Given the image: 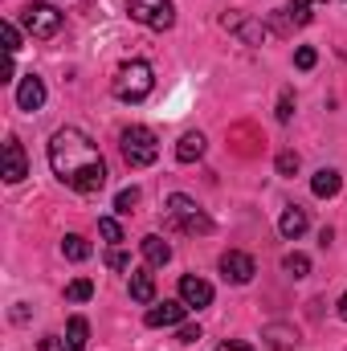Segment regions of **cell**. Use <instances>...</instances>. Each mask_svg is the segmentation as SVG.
Returning a JSON list of instances; mask_svg holds the SVG:
<instances>
[{
	"instance_id": "6da1fadb",
	"label": "cell",
	"mask_w": 347,
	"mask_h": 351,
	"mask_svg": "<svg viewBox=\"0 0 347 351\" xmlns=\"http://www.w3.org/2000/svg\"><path fill=\"white\" fill-rule=\"evenodd\" d=\"M49 168L66 188H74L82 196H94L106 188V160L78 127H62L49 139Z\"/></svg>"
},
{
	"instance_id": "7a4b0ae2",
	"label": "cell",
	"mask_w": 347,
	"mask_h": 351,
	"mask_svg": "<svg viewBox=\"0 0 347 351\" xmlns=\"http://www.w3.org/2000/svg\"><path fill=\"white\" fill-rule=\"evenodd\" d=\"M156 90V74L147 62H123L119 74H115V98L123 102H143L147 94Z\"/></svg>"
},
{
	"instance_id": "3957f363",
	"label": "cell",
	"mask_w": 347,
	"mask_h": 351,
	"mask_svg": "<svg viewBox=\"0 0 347 351\" xmlns=\"http://www.w3.org/2000/svg\"><path fill=\"white\" fill-rule=\"evenodd\" d=\"M119 143H123V160L131 168H152L160 160V139L152 127H127Z\"/></svg>"
},
{
	"instance_id": "277c9868",
	"label": "cell",
	"mask_w": 347,
	"mask_h": 351,
	"mask_svg": "<svg viewBox=\"0 0 347 351\" xmlns=\"http://www.w3.org/2000/svg\"><path fill=\"white\" fill-rule=\"evenodd\" d=\"M168 221L180 233H213V217L192 200V196H168Z\"/></svg>"
},
{
	"instance_id": "5b68a950",
	"label": "cell",
	"mask_w": 347,
	"mask_h": 351,
	"mask_svg": "<svg viewBox=\"0 0 347 351\" xmlns=\"http://www.w3.org/2000/svg\"><path fill=\"white\" fill-rule=\"evenodd\" d=\"M127 12H131V21H139V25H147L156 33H164V29L176 25L172 0H127Z\"/></svg>"
},
{
	"instance_id": "8992f818",
	"label": "cell",
	"mask_w": 347,
	"mask_h": 351,
	"mask_svg": "<svg viewBox=\"0 0 347 351\" xmlns=\"http://www.w3.org/2000/svg\"><path fill=\"white\" fill-rule=\"evenodd\" d=\"M21 21H25V29H29L33 37H58L62 25H66V16H62L53 4H25Z\"/></svg>"
},
{
	"instance_id": "52a82bcc",
	"label": "cell",
	"mask_w": 347,
	"mask_h": 351,
	"mask_svg": "<svg viewBox=\"0 0 347 351\" xmlns=\"http://www.w3.org/2000/svg\"><path fill=\"white\" fill-rule=\"evenodd\" d=\"M254 274H258V269H254V258H250V254H241V250H229V254H221V278H225V282H233V286H246Z\"/></svg>"
},
{
	"instance_id": "ba28073f",
	"label": "cell",
	"mask_w": 347,
	"mask_h": 351,
	"mask_svg": "<svg viewBox=\"0 0 347 351\" xmlns=\"http://www.w3.org/2000/svg\"><path fill=\"white\" fill-rule=\"evenodd\" d=\"M180 302H188L192 311H200V306L213 302V286L204 278H196V274H184L180 278Z\"/></svg>"
},
{
	"instance_id": "9c48e42d",
	"label": "cell",
	"mask_w": 347,
	"mask_h": 351,
	"mask_svg": "<svg viewBox=\"0 0 347 351\" xmlns=\"http://www.w3.org/2000/svg\"><path fill=\"white\" fill-rule=\"evenodd\" d=\"M25 176H29V164H25L21 139H4V180H8V184H21Z\"/></svg>"
},
{
	"instance_id": "30bf717a",
	"label": "cell",
	"mask_w": 347,
	"mask_h": 351,
	"mask_svg": "<svg viewBox=\"0 0 347 351\" xmlns=\"http://www.w3.org/2000/svg\"><path fill=\"white\" fill-rule=\"evenodd\" d=\"M16 106H21V110H29V114L45 106V82H41L37 74L21 78V86H16Z\"/></svg>"
},
{
	"instance_id": "8fae6325",
	"label": "cell",
	"mask_w": 347,
	"mask_h": 351,
	"mask_svg": "<svg viewBox=\"0 0 347 351\" xmlns=\"http://www.w3.org/2000/svg\"><path fill=\"white\" fill-rule=\"evenodd\" d=\"M188 311H192L188 302H156L147 311V327H176V323H184Z\"/></svg>"
},
{
	"instance_id": "7c38bea8",
	"label": "cell",
	"mask_w": 347,
	"mask_h": 351,
	"mask_svg": "<svg viewBox=\"0 0 347 351\" xmlns=\"http://www.w3.org/2000/svg\"><path fill=\"white\" fill-rule=\"evenodd\" d=\"M339 188H344V176L335 172V168H323V172H315V180H311V192H315L319 200L339 196Z\"/></svg>"
},
{
	"instance_id": "4fadbf2b",
	"label": "cell",
	"mask_w": 347,
	"mask_h": 351,
	"mask_svg": "<svg viewBox=\"0 0 347 351\" xmlns=\"http://www.w3.org/2000/svg\"><path fill=\"white\" fill-rule=\"evenodd\" d=\"M278 229H282V237H302L307 233V208H298V204H290L282 217H278Z\"/></svg>"
},
{
	"instance_id": "5bb4252c",
	"label": "cell",
	"mask_w": 347,
	"mask_h": 351,
	"mask_svg": "<svg viewBox=\"0 0 347 351\" xmlns=\"http://www.w3.org/2000/svg\"><path fill=\"white\" fill-rule=\"evenodd\" d=\"M204 156V135L200 131H188L180 143H176V160L180 164H192V160H200Z\"/></svg>"
},
{
	"instance_id": "9a60e30c",
	"label": "cell",
	"mask_w": 347,
	"mask_h": 351,
	"mask_svg": "<svg viewBox=\"0 0 347 351\" xmlns=\"http://www.w3.org/2000/svg\"><path fill=\"white\" fill-rule=\"evenodd\" d=\"M131 298H135V302H143V306H152V302H156V282H152V274H147V269H135V274H131Z\"/></svg>"
},
{
	"instance_id": "2e32d148",
	"label": "cell",
	"mask_w": 347,
	"mask_h": 351,
	"mask_svg": "<svg viewBox=\"0 0 347 351\" xmlns=\"http://www.w3.org/2000/svg\"><path fill=\"white\" fill-rule=\"evenodd\" d=\"M86 339H90V323L82 315H74L66 323V351H86Z\"/></svg>"
},
{
	"instance_id": "e0dca14e",
	"label": "cell",
	"mask_w": 347,
	"mask_h": 351,
	"mask_svg": "<svg viewBox=\"0 0 347 351\" xmlns=\"http://www.w3.org/2000/svg\"><path fill=\"white\" fill-rule=\"evenodd\" d=\"M143 258H147V265H168L172 262V245L152 233V237H143Z\"/></svg>"
},
{
	"instance_id": "ac0fdd59",
	"label": "cell",
	"mask_w": 347,
	"mask_h": 351,
	"mask_svg": "<svg viewBox=\"0 0 347 351\" xmlns=\"http://www.w3.org/2000/svg\"><path fill=\"white\" fill-rule=\"evenodd\" d=\"M62 258H70V262H86L90 258V241L86 237H78V233H66V237H62Z\"/></svg>"
},
{
	"instance_id": "d6986e66",
	"label": "cell",
	"mask_w": 347,
	"mask_h": 351,
	"mask_svg": "<svg viewBox=\"0 0 347 351\" xmlns=\"http://www.w3.org/2000/svg\"><path fill=\"white\" fill-rule=\"evenodd\" d=\"M265 339H270V348H294V343H298V331H290V327H270Z\"/></svg>"
},
{
	"instance_id": "ffe728a7",
	"label": "cell",
	"mask_w": 347,
	"mask_h": 351,
	"mask_svg": "<svg viewBox=\"0 0 347 351\" xmlns=\"http://www.w3.org/2000/svg\"><path fill=\"white\" fill-rule=\"evenodd\" d=\"M282 269H286L290 278H307V274H311V258H307V254H286Z\"/></svg>"
},
{
	"instance_id": "44dd1931",
	"label": "cell",
	"mask_w": 347,
	"mask_h": 351,
	"mask_svg": "<svg viewBox=\"0 0 347 351\" xmlns=\"http://www.w3.org/2000/svg\"><path fill=\"white\" fill-rule=\"evenodd\" d=\"M90 294H94V282H90V278H74V282L66 286V298H70V302H86Z\"/></svg>"
},
{
	"instance_id": "7402d4cb",
	"label": "cell",
	"mask_w": 347,
	"mask_h": 351,
	"mask_svg": "<svg viewBox=\"0 0 347 351\" xmlns=\"http://www.w3.org/2000/svg\"><path fill=\"white\" fill-rule=\"evenodd\" d=\"M0 37H4V53L12 58V53L21 49V33H16V25H12V21H4V25H0Z\"/></svg>"
},
{
	"instance_id": "603a6c76",
	"label": "cell",
	"mask_w": 347,
	"mask_h": 351,
	"mask_svg": "<svg viewBox=\"0 0 347 351\" xmlns=\"http://www.w3.org/2000/svg\"><path fill=\"white\" fill-rule=\"evenodd\" d=\"M98 233H102L110 245H119V241H123V225H119L115 217H102V221H98Z\"/></svg>"
},
{
	"instance_id": "cb8c5ba5",
	"label": "cell",
	"mask_w": 347,
	"mask_h": 351,
	"mask_svg": "<svg viewBox=\"0 0 347 351\" xmlns=\"http://www.w3.org/2000/svg\"><path fill=\"white\" fill-rule=\"evenodd\" d=\"M135 204H139V188H123V192L115 196V208H119V213H131Z\"/></svg>"
},
{
	"instance_id": "d4e9b609",
	"label": "cell",
	"mask_w": 347,
	"mask_h": 351,
	"mask_svg": "<svg viewBox=\"0 0 347 351\" xmlns=\"http://www.w3.org/2000/svg\"><path fill=\"white\" fill-rule=\"evenodd\" d=\"M286 12H290V21H294V25H307V21H311V0H290V8H286Z\"/></svg>"
},
{
	"instance_id": "484cf974",
	"label": "cell",
	"mask_w": 347,
	"mask_h": 351,
	"mask_svg": "<svg viewBox=\"0 0 347 351\" xmlns=\"http://www.w3.org/2000/svg\"><path fill=\"white\" fill-rule=\"evenodd\" d=\"M298 172V156H294V152H282V156H278V176H294Z\"/></svg>"
},
{
	"instance_id": "4316f807",
	"label": "cell",
	"mask_w": 347,
	"mask_h": 351,
	"mask_svg": "<svg viewBox=\"0 0 347 351\" xmlns=\"http://www.w3.org/2000/svg\"><path fill=\"white\" fill-rule=\"evenodd\" d=\"M315 62H319V53H315V49H311V45H302V49H298V53H294V66H298V70H311V66H315Z\"/></svg>"
},
{
	"instance_id": "83f0119b",
	"label": "cell",
	"mask_w": 347,
	"mask_h": 351,
	"mask_svg": "<svg viewBox=\"0 0 347 351\" xmlns=\"http://www.w3.org/2000/svg\"><path fill=\"white\" fill-rule=\"evenodd\" d=\"M290 114H294V98H290V90H282V98H278V119L290 123Z\"/></svg>"
},
{
	"instance_id": "f1b7e54d",
	"label": "cell",
	"mask_w": 347,
	"mask_h": 351,
	"mask_svg": "<svg viewBox=\"0 0 347 351\" xmlns=\"http://www.w3.org/2000/svg\"><path fill=\"white\" fill-rule=\"evenodd\" d=\"M106 265H110V269H127V254H123V250H110V254H106Z\"/></svg>"
},
{
	"instance_id": "f546056e",
	"label": "cell",
	"mask_w": 347,
	"mask_h": 351,
	"mask_svg": "<svg viewBox=\"0 0 347 351\" xmlns=\"http://www.w3.org/2000/svg\"><path fill=\"white\" fill-rule=\"evenodd\" d=\"M37 351H66V339H58V335H45Z\"/></svg>"
},
{
	"instance_id": "4dcf8cb0",
	"label": "cell",
	"mask_w": 347,
	"mask_h": 351,
	"mask_svg": "<svg viewBox=\"0 0 347 351\" xmlns=\"http://www.w3.org/2000/svg\"><path fill=\"white\" fill-rule=\"evenodd\" d=\"M200 339V327H180V343H196Z\"/></svg>"
},
{
	"instance_id": "1f68e13d",
	"label": "cell",
	"mask_w": 347,
	"mask_h": 351,
	"mask_svg": "<svg viewBox=\"0 0 347 351\" xmlns=\"http://www.w3.org/2000/svg\"><path fill=\"white\" fill-rule=\"evenodd\" d=\"M217 351H254L250 343H241V339H229V343H221Z\"/></svg>"
},
{
	"instance_id": "d6a6232c",
	"label": "cell",
	"mask_w": 347,
	"mask_h": 351,
	"mask_svg": "<svg viewBox=\"0 0 347 351\" xmlns=\"http://www.w3.org/2000/svg\"><path fill=\"white\" fill-rule=\"evenodd\" d=\"M339 319H347V290H344V298H339Z\"/></svg>"
}]
</instances>
